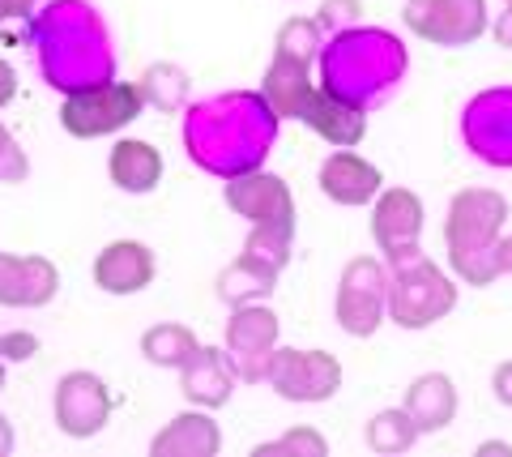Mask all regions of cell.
Instances as JSON below:
<instances>
[{
    "mask_svg": "<svg viewBox=\"0 0 512 457\" xmlns=\"http://www.w3.org/2000/svg\"><path fill=\"white\" fill-rule=\"evenodd\" d=\"M265 385L282 402L320 406L342 389V364L329 351H299V346H274L265 368Z\"/></svg>",
    "mask_w": 512,
    "mask_h": 457,
    "instance_id": "5b68a950",
    "label": "cell"
},
{
    "mask_svg": "<svg viewBox=\"0 0 512 457\" xmlns=\"http://www.w3.org/2000/svg\"><path fill=\"white\" fill-rule=\"evenodd\" d=\"M457 308V282L423 252L389 261V321L402 329H427Z\"/></svg>",
    "mask_w": 512,
    "mask_h": 457,
    "instance_id": "7a4b0ae2",
    "label": "cell"
},
{
    "mask_svg": "<svg viewBox=\"0 0 512 457\" xmlns=\"http://www.w3.org/2000/svg\"><path fill=\"white\" fill-rule=\"evenodd\" d=\"M274 287H278V270L274 265H265V261H256V257H248V252H239L231 265H222L218 282H214V291H218V299L227 308L261 304L265 295H274Z\"/></svg>",
    "mask_w": 512,
    "mask_h": 457,
    "instance_id": "ffe728a7",
    "label": "cell"
},
{
    "mask_svg": "<svg viewBox=\"0 0 512 457\" xmlns=\"http://www.w3.org/2000/svg\"><path fill=\"white\" fill-rule=\"evenodd\" d=\"M256 457H325L329 440L316 428H286L278 440H265V445L252 449Z\"/></svg>",
    "mask_w": 512,
    "mask_h": 457,
    "instance_id": "d4e9b609",
    "label": "cell"
},
{
    "mask_svg": "<svg viewBox=\"0 0 512 457\" xmlns=\"http://www.w3.org/2000/svg\"><path fill=\"white\" fill-rule=\"evenodd\" d=\"M414 440H419V428H414V419H410L406 406L376 411L372 419H367V428H363V445L372 449V453H384V457L406 453Z\"/></svg>",
    "mask_w": 512,
    "mask_h": 457,
    "instance_id": "7402d4cb",
    "label": "cell"
},
{
    "mask_svg": "<svg viewBox=\"0 0 512 457\" xmlns=\"http://www.w3.org/2000/svg\"><path fill=\"white\" fill-rule=\"evenodd\" d=\"M291 240L295 231H278V227H248V240H244V252L265 265H274L282 274L286 261H291Z\"/></svg>",
    "mask_w": 512,
    "mask_h": 457,
    "instance_id": "484cf974",
    "label": "cell"
},
{
    "mask_svg": "<svg viewBox=\"0 0 512 457\" xmlns=\"http://www.w3.org/2000/svg\"><path fill=\"white\" fill-rule=\"evenodd\" d=\"M491 393H495V402L512 411V359L495 364V372H491Z\"/></svg>",
    "mask_w": 512,
    "mask_h": 457,
    "instance_id": "f546056e",
    "label": "cell"
},
{
    "mask_svg": "<svg viewBox=\"0 0 512 457\" xmlns=\"http://www.w3.org/2000/svg\"><path fill=\"white\" fill-rule=\"evenodd\" d=\"M504 5H512V0H504Z\"/></svg>",
    "mask_w": 512,
    "mask_h": 457,
    "instance_id": "74e56055",
    "label": "cell"
},
{
    "mask_svg": "<svg viewBox=\"0 0 512 457\" xmlns=\"http://www.w3.org/2000/svg\"><path fill=\"white\" fill-rule=\"evenodd\" d=\"M26 176H30L26 150L18 146V137L0 124V184H26Z\"/></svg>",
    "mask_w": 512,
    "mask_h": 457,
    "instance_id": "83f0119b",
    "label": "cell"
},
{
    "mask_svg": "<svg viewBox=\"0 0 512 457\" xmlns=\"http://www.w3.org/2000/svg\"><path fill=\"white\" fill-rule=\"evenodd\" d=\"M0 389H5V359H0Z\"/></svg>",
    "mask_w": 512,
    "mask_h": 457,
    "instance_id": "8d00e7d4",
    "label": "cell"
},
{
    "mask_svg": "<svg viewBox=\"0 0 512 457\" xmlns=\"http://www.w3.org/2000/svg\"><path fill=\"white\" fill-rule=\"evenodd\" d=\"M338 329L350 338H372L389 317V261L384 257H350L338 278L333 299Z\"/></svg>",
    "mask_w": 512,
    "mask_h": 457,
    "instance_id": "277c9868",
    "label": "cell"
},
{
    "mask_svg": "<svg viewBox=\"0 0 512 457\" xmlns=\"http://www.w3.org/2000/svg\"><path fill=\"white\" fill-rule=\"evenodd\" d=\"M402 406L410 411L419 436H431V432H444L448 423L457 419L461 393H457V385H453V376H444V372H423V376H414V381L406 385Z\"/></svg>",
    "mask_w": 512,
    "mask_h": 457,
    "instance_id": "2e32d148",
    "label": "cell"
},
{
    "mask_svg": "<svg viewBox=\"0 0 512 457\" xmlns=\"http://www.w3.org/2000/svg\"><path fill=\"white\" fill-rule=\"evenodd\" d=\"M299 120L308 124V129L316 137H325L333 150H355L363 133H367V112H363V103H355L350 94L342 90H312L308 94V103H303V112Z\"/></svg>",
    "mask_w": 512,
    "mask_h": 457,
    "instance_id": "5bb4252c",
    "label": "cell"
},
{
    "mask_svg": "<svg viewBox=\"0 0 512 457\" xmlns=\"http://www.w3.org/2000/svg\"><path fill=\"white\" fill-rule=\"evenodd\" d=\"M30 5H35V0H0V22H5V18H22Z\"/></svg>",
    "mask_w": 512,
    "mask_h": 457,
    "instance_id": "d6a6232c",
    "label": "cell"
},
{
    "mask_svg": "<svg viewBox=\"0 0 512 457\" xmlns=\"http://www.w3.org/2000/svg\"><path fill=\"white\" fill-rule=\"evenodd\" d=\"M478 453H508V457H512V445H504V440H483V445H478Z\"/></svg>",
    "mask_w": 512,
    "mask_h": 457,
    "instance_id": "d590c367",
    "label": "cell"
},
{
    "mask_svg": "<svg viewBox=\"0 0 512 457\" xmlns=\"http://www.w3.org/2000/svg\"><path fill=\"white\" fill-rule=\"evenodd\" d=\"M107 176L128 197H146L163 184V154L141 137H120L107 154Z\"/></svg>",
    "mask_w": 512,
    "mask_h": 457,
    "instance_id": "ac0fdd59",
    "label": "cell"
},
{
    "mask_svg": "<svg viewBox=\"0 0 512 457\" xmlns=\"http://www.w3.org/2000/svg\"><path fill=\"white\" fill-rule=\"evenodd\" d=\"M141 112H146V94L137 82H90L64 94L60 103V129L77 137V141H94V137H111L128 129Z\"/></svg>",
    "mask_w": 512,
    "mask_h": 457,
    "instance_id": "3957f363",
    "label": "cell"
},
{
    "mask_svg": "<svg viewBox=\"0 0 512 457\" xmlns=\"http://www.w3.org/2000/svg\"><path fill=\"white\" fill-rule=\"evenodd\" d=\"M512 274V231L500 235V278Z\"/></svg>",
    "mask_w": 512,
    "mask_h": 457,
    "instance_id": "e575fe53",
    "label": "cell"
},
{
    "mask_svg": "<svg viewBox=\"0 0 512 457\" xmlns=\"http://www.w3.org/2000/svg\"><path fill=\"white\" fill-rule=\"evenodd\" d=\"M13 445H18V436H13V423L0 415V457H9L13 453Z\"/></svg>",
    "mask_w": 512,
    "mask_h": 457,
    "instance_id": "836d02e7",
    "label": "cell"
},
{
    "mask_svg": "<svg viewBox=\"0 0 512 457\" xmlns=\"http://www.w3.org/2000/svg\"><path fill=\"white\" fill-rule=\"evenodd\" d=\"M154 457H218L222 453V428L214 423V411L188 406L184 415H175L163 432L150 440Z\"/></svg>",
    "mask_w": 512,
    "mask_h": 457,
    "instance_id": "e0dca14e",
    "label": "cell"
},
{
    "mask_svg": "<svg viewBox=\"0 0 512 457\" xmlns=\"http://www.w3.org/2000/svg\"><path fill=\"white\" fill-rule=\"evenodd\" d=\"M312 90L316 86L308 77V65L274 52V60H269V69H265V82H261V99H265L269 112H274L278 120H299V112H303V103H308Z\"/></svg>",
    "mask_w": 512,
    "mask_h": 457,
    "instance_id": "d6986e66",
    "label": "cell"
},
{
    "mask_svg": "<svg viewBox=\"0 0 512 457\" xmlns=\"http://www.w3.org/2000/svg\"><path fill=\"white\" fill-rule=\"evenodd\" d=\"M52 415H56V428L69 436V440H90L107 428L111 419V389L103 376H94L86 368L77 372H64L56 381L52 393Z\"/></svg>",
    "mask_w": 512,
    "mask_h": 457,
    "instance_id": "ba28073f",
    "label": "cell"
},
{
    "mask_svg": "<svg viewBox=\"0 0 512 457\" xmlns=\"http://www.w3.org/2000/svg\"><path fill=\"white\" fill-rule=\"evenodd\" d=\"M180 393H184L188 406L222 411L235 393V372H231L227 346H201V351L180 368Z\"/></svg>",
    "mask_w": 512,
    "mask_h": 457,
    "instance_id": "9a60e30c",
    "label": "cell"
},
{
    "mask_svg": "<svg viewBox=\"0 0 512 457\" xmlns=\"http://www.w3.org/2000/svg\"><path fill=\"white\" fill-rule=\"evenodd\" d=\"M13 94H18V69L9 60H0V107H9Z\"/></svg>",
    "mask_w": 512,
    "mask_h": 457,
    "instance_id": "4dcf8cb0",
    "label": "cell"
},
{
    "mask_svg": "<svg viewBox=\"0 0 512 457\" xmlns=\"http://www.w3.org/2000/svg\"><path fill=\"white\" fill-rule=\"evenodd\" d=\"M39 355V338L26 334V329H9V334H0V359L5 364H22V359Z\"/></svg>",
    "mask_w": 512,
    "mask_h": 457,
    "instance_id": "f1b7e54d",
    "label": "cell"
},
{
    "mask_svg": "<svg viewBox=\"0 0 512 457\" xmlns=\"http://www.w3.org/2000/svg\"><path fill=\"white\" fill-rule=\"evenodd\" d=\"M137 86L146 94V107H158V112H175L188 99V73L175 65H150Z\"/></svg>",
    "mask_w": 512,
    "mask_h": 457,
    "instance_id": "603a6c76",
    "label": "cell"
},
{
    "mask_svg": "<svg viewBox=\"0 0 512 457\" xmlns=\"http://www.w3.org/2000/svg\"><path fill=\"white\" fill-rule=\"evenodd\" d=\"M508 223V201L495 188H461L448 201L444 248L448 265L470 287H491L500 278V235Z\"/></svg>",
    "mask_w": 512,
    "mask_h": 457,
    "instance_id": "6da1fadb",
    "label": "cell"
},
{
    "mask_svg": "<svg viewBox=\"0 0 512 457\" xmlns=\"http://www.w3.org/2000/svg\"><path fill=\"white\" fill-rule=\"evenodd\" d=\"M491 35H495V43H500L504 52H512V5H504V13L491 22Z\"/></svg>",
    "mask_w": 512,
    "mask_h": 457,
    "instance_id": "1f68e13d",
    "label": "cell"
},
{
    "mask_svg": "<svg viewBox=\"0 0 512 457\" xmlns=\"http://www.w3.org/2000/svg\"><path fill=\"white\" fill-rule=\"evenodd\" d=\"M316 184L333 206L342 210H359L372 206V201L384 193V171L376 163H367L355 150H333L316 171Z\"/></svg>",
    "mask_w": 512,
    "mask_h": 457,
    "instance_id": "7c38bea8",
    "label": "cell"
},
{
    "mask_svg": "<svg viewBox=\"0 0 512 457\" xmlns=\"http://www.w3.org/2000/svg\"><path fill=\"white\" fill-rule=\"evenodd\" d=\"M363 18V0H325L316 13L320 30H329V35H346V30H355Z\"/></svg>",
    "mask_w": 512,
    "mask_h": 457,
    "instance_id": "4316f807",
    "label": "cell"
},
{
    "mask_svg": "<svg viewBox=\"0 0 512 457\" xmlns=\"http://www.w3.org/2000/svg\"><path fill=\"white\" fill-rule=\"evenodd\" d=\"M197 351H201V338L180 321H158V325H150L146 334H141V355H146V364L167 368V372L171 368L180 372Z\"/></svg>",
    "mask_w": 512,
    "mask_h": 457,
    "instance_id": "44dd1931",
    "label": "cell"
},
{
    "mask_svg": "<svg viewBox=\"0 0 512 457\" xmlns=\"http://www.w3.org/2000/svg\"><path fill=\"white\" fill-rule=\"evenodd\" d=\"M402 22L427 43L466 47L487 30V0H406Z\"/></svg>",
    "mask_w": 512,
    "mask_h": 457,
    "instance_id": "9c48e42d",
    "label": "cell"
},
{
    "mask_svg": "<svg viewBox=\"0 0 512 457\" xmlns=\"http://www.w3.org/2000/svg\"><path fill=\"white\" fill-rule=\"evenodd\" d=\"M60 295V270L35 252H0V308H47Z\"/></svg>",
    "mask_w": 512,
    "mask_h": 457,
    "instance_id": "8fae6325",
    "label": "cell"
},
{
    "mask_svg": "<svg viewBox=\"0 0 512 457\" xmlns=\"http://www.w3.org/2000/svg\"><path fill=\"white\" fill-rule=\"evenodd\" d=\"M222 201L227 210L239 214L248 227H278V231H295V197L286 188L282 176L274 171H239L227 176L222 184Z\"/></svg>",
    "mask_w": 512,
    "mask_h": 457,
    "instance_id": "52a82bcc",
    "label": "cell"
},
{
    "mask_svg": "<svg viewBox=\"0 0 512 457\" xmlns=\"http://www.w3.org/2000/svg\"><path fill=\"white\" fill-rule=\"evenodd\" d=\"M158 261L154 248L141 240H111L90 265V278L103 295H141L154 282Z\"/></svg>",
    "mask_w": 512,
    "mask_h": 457,
    "instance_id": "4fadbf2b",
    "label": "cell"
},
{
    "mask_svg": "<svg viewBox=\"0 0 512 457\" xmlns=\"http://www.w3.org/2000/svg\"><path fill=\"white\" fill-rule=\"evenodd\" d=\"M320 47H325V30H320L316 18H291V22H282V30H278V52L282 56L312 65V60L320 56Z\"/></svg>",
    "mask_w": 512,
    "mask_h": 457,
    "instance_id": "cb8c5ba5",
    "label": "cell"
},
{
    "mask_svg": "<svg viewBox=\"0 0 512 457\" xmlns=\"http://www.w3.org/2000/svg\"><path fill=\"white\" fill-rule=\"evenodd\" d=\"M222 346H227L235 381L265 385L269 355H274V346H278V312L265 304L231 308V321L222 329Z\"/></svg>",
    "mask_w": 512,
    "mask_h": 457,
    "instance_id": "8992f818",
    "label": "cell"
},
{
    "mask_svg": "<svg viewBox=\"0 0 512 457\" xmlns=\"http://www.w3.org/2000/svg\"><path fill=\"white\" fill-rule=\"evenodd\" d=\"M423 227H427V210L414 188H384L372 201V240L384 261H402L423 252L419 248Z\"/></svg>",
    "mask_w": 512,
    "mask_h": 457,
    "instance_id": "30bf717a",
    "label": "cell"
}]
</instances>
